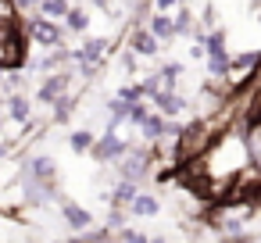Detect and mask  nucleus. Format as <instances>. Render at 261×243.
<instances>
[{"label":"nucleus","mask_w":261,"mask_h":243,"mask_svg":"<svg viewBox=\"0 0 261 243\" xmlns=\"http://www.w3.org/2000/svg\"><path fill=\"white\" fill-rule=\"evenodd\" d=\"M29 36H33L40 47H58V43H61V29H58L50 18H33V22H29Z\"/></svg>","instance_id":"obj_1"},{"label":"nucleus","mask_w":261,"mask_h":243,"mask_svg":"<svg viewBox=\"0 0 261 243\" xmlns=\"http://www.w3.org/2000/svg\"><path fill=\"white\" fill-rule=\"evenodd\" d=\"M90 150H93V161H111V157H122V154H125V143H122V140L115 136V129H111V132H104Z\"/></svg>","instance_id":"obj_2"},{"label":"nucleus","mask_w":261,"mask_h":243,"mask_svg":"<svg viewBox=\"0 0 261 243\" xmlns=\"http://www.w3.org/2000/svg\"><path fill=\"white\" fill-rule=\"evenodd\" d=\"M150 100L158 104V111H161L165 118H172V115H179V111L186 107V100H182V97H179L175 90H158V93H154Z\"/></svg>","instance_id":"obj_3"},{"label":"nucleus","mask_w":261,"mask_h":243,"mask_svg":"<svg viewBox=\"0 0 261 243\" xmlns=\"http://www.w3.org/2000/svg\"><path fill=\"white\" fill-rule=\"evenodd\" d=\"M129 47H133V54H140V58H154V54L161 50V47H158V36H154L150 29H136Z\"/></svg>","instance_id":"obj_4"},{"label":"nucleus","mask_w":261,"mask_h":243,"mask_svg":"<svg viewBox=\"0 0 261 243\" xmlns=\"http://www.w3.org/2000/svg\"><path fill=\"white\" fill-rule=\"evenodd\" d=\"M65 90H68V75H65V72H61V75H50V79H47V83H43V86H40V93H36V97H40V100H47V104H50V100H58V97H61V93H65Z\"/></svg>","instance_id":"obj_5"},{"label":"nucleus","mask_w":261,"mask_h":243,"mask_svg":"<svg viewBox=\"0 0 261 243\" xmlns=\"http://www.w3.org/2000/svg\"><path fill=\"white\" fill-rule=\"evenodd\" d=\"M147 168H150V165H147V154H129V157L122 161V175H125V179H140Z\"/></svg>","instance_id":"obj_6"},{"label":"nucleus","mask_w":261,"mask_h":243,"mask_svg":"<svg viewBox=\"0 0 261 243\" xmlns=\"http://www.w3.org/2000/svg\"><path fill=\"white\" fill-rule=\"evenodd\" d=\"M61 211H65V222H68L72 229H86V225H90V211H83L79 204H68V200H65Z\"/></svg>","instance_id":"obj_7"},{"label":"nucleus","mask_w":261,"mask_h":243,"mask_svg":"<svg viewBox=\"0 0 261 243\" xmlns=\"http://www.w3.org/2000/svg\"><path fill=\"white\" fill-rule=\"evenodd\" d=\"M150 33H154L158 40H172V36H175L172 15H154V18H150Z\"/></svg>","instance_id":"obj_8"},{"label":"nucleus","mask_w":261,"mask_h":243,"mask_svg":"<svg viewBox=\"0 0 261 243\" xmlns=\"http://www.w3.org/2000/svg\"><path fill=\"white\" fill-rule=\"evenodd\" d=\"M104 50H108V40H100V36H97V40H86V43H83V50H79L75 58H83V61H97V58H104Z\"/></svg>","instance_id":"obj_9"},{"label":"nucleus","mask_w":261,"mask_h":243,"mask_svg":"<svg viewBox=\"0 0 261 243\" xmlns=\"http://www.w3.org/2000/svg\"><path fill=\"white\" fill-rule=\"evenodd\" d=\"M140 129H143L147 140H161V136H165V115H147Z\"/></svg>","instance_id":"obj_10"},{"label":"nucleus","mask_w":261,"mask_h":243,"mask_svg":"<svg viewBox=\"0 0 261 243\" xmlns=\"http://www.w3.org/2000/svg\"><path fill=\"white\" fill-rule=\"evenodd\" d=\"M133 211L143 214V218H147V214H158V200L147 197V193H136V197H133Z\"/></svg>","instance_id":"obj_11"},{"label":"nucleus","mask_w":261,"mask_h":243,"mask_svg":"<svg viewBox=\"0 0 261 243\" xmlns=\"http://www.w3.org/2000/svg\"><path fill=\"white\" fill-rule=\"evenodd\" d=\"M179 75H182V65H175V61H172V65H165V68H161V79H158V83H161V90H172Z\"/></svg>","instance_id":"obj_12"},{"label":"nucleus","mask_w":261,"mask_h":243,"mask_svg":"<svg viewBox=\"0 0 261 243\" xmlns=\"http://www.w3.org/2000/svg\"><path fill=\"white\" fill-rule=\"evenodd\" d=\"M108 111H111V129H115L118 122H125V118H129V100H122V97H118V100H111V104H108Z\"/></svg>","instance_id":"obj_13"},{"label":"nucleus","mask_w":261,"mask_h":243,"mask_svg":"<svg viewBox=\"0 0 261 243\" xmlns=\"http://www.w3.org/2000/svg\"><path fill=\"white\" fill-rule=\"evenodd\" d=\"M65 18H68V29H75V33H83V29L90 25V18H86V11H83V8H68V15H65Z\"/></svg>","instance_id":"obj_14"},{"label":"nucleus","mask_w":261,"mask_h":243,"mask_svg":"<svg viewBox=\"0 0 261 243\" xmlns=\"http://www.w3.org/2000/svg\"><path fill=\"white\" fill-rule=\"evenodd\" d=\"M40 8L47 18H61V15H68V0H43Z\"/></svg>","instance_id":"obj_15"},{"label":"nucleus","mask_w":261,"mask_h":243,"mask_svg":"<svg viewBox=\"0 0 261 243\" xmlns=\"http://www.w3.org/2000/svg\"><path fill=\"white\" fill-rule=\"evenodd\" d=\"M172 25H175V36H186V33L193 29V15H190V11H179V15L172 18Z\"/></svg>","instance_id":"obj_16"},{"label":"nucleus","mask_w":261,"mask_h":243,"mask_svg":"<svg viewBox=\"0 0 261 243\" xmlns=\"http://www.w3.org/2000/svg\"><path fill=\"white\" fill-rule=\"evenodd\" d=\"M8 104H11V118H18V122L29 118V100H25V97H11Z\"/></svg>","instance_id":"obj_17"},{"label":"nucleus","mask_w":261,"mask_h":243,"mask_svg":"<svg viewBox=\"0 0 261 243\" xmlns=\"http://www.w3.org/2000/svg\"><path fill=\"white\" fill-rule=\"evenodd\" d=\"M133 197H136V186H133V179H125V182L115 190V204H133Z\"/></svg>","instance_id":"obj_18"},{"label":"nucleus","mask_w":261,"mask_h":243,"mask_svg":"<svg viewBox=\"0 0 261 243\" xmlns=\"http://www.w3.org/2000/svg\"><path fill=\"white\" fill-rule=\"evenodd\" d=\"M207 72H211V75H225V72H229V58H225V54L207 58Z\"/></svg>","instance_id":"obj_19"},{"label":"nucleus","mask_w":261,"mask_h":243,"mask_svg":"<svg viewBox=\"0 0 261 243\" xmlns=\"http://www.w3.org/2000/svg\"><path fill=\"white\" fill-rule=\"evenodd\" d=\"M68 115H72V100H68V97L61 93V97L54 100V118H58V122H65Z\"/></svg>","instance_id":"obj_20"},{"label":"nucleus","mask_w":261,"mask_h":243,"mask_svg":"<svg viewBox=\"0 0 261 243\" xmlns=\"http://www.w3.org/2000/svg\"><path fill=\"white\" fill-rule=\"evenodd\" d=\"M150 111H147V104L143 100H133L129 104V122H136V125H143V118H147Z\"/></svg>","instance_id":"obj_21"},{"label":"nucleus","mask_w":261,"mask_h":243,"mask_svg":"<svg viewBox=\"0 0 261 243\" xmlns=\"http://www.w3.org/2000/svg\"><path fill=\"white\" fill-rule=\"evenodd\" d=\"M72 147H75V150H90V147H93V132H86V129L72 132Z\"/></svg>","instance_id":"obj_22"},{"label":"nucleus","mask_w":261,"mask_h":243,"mask_svg":"<svg viewBox=\"0 0 261 243\" xmlns=\"http://www.w3.org/2000/svg\"><path fill=\"white\" fill-rule=\"evenodd\" d=\"M33 175H40V179H50V175H54V165H50L47 157H36V161H33Z\"/></svg>","instance_id":"obj_23"},{"label":"nucleus","mask_w":261,"mask_h":243,"mask_svg":"<svg viewBox=\"0 0 261 243\" xmlns=\"http://www.w3.org/2000/svg\"><path fill=\"white\" fill-rule=\"evenodd\" d=\"M118 97H122V100H129V104H133V100H143V86H122V93H118Z\"/></svg>","instance_id":"obj_24"},{"label":"nucleus","mask_w":261,"mask_h":243,"mask_svg":"<svg viewBox=\"0 0 261 243\" xmlns=\"http://www.w3.org/2000/svg\"><path fill=\"white\" fill-rule=\"evenodd\" d=\"M200 22H204L207 29H211V25L218 22V15H215V8H211V4H204V11H200Z\"/></svg>","instance_id":"obj_25"},{"label":"nucleus","mask_w":261,"mask_h":243,"mask_svg":"<svg viewBox=\"0 0 261 243\" xmlns=\"http://www.w3.org/2000/svg\"><path fill=\"white\" fill-rule=\"evenodd\" d=\"M122 68L133 72V68H136V54H122Z\"/></svg>","instance_id":"obj_26"},{"label":"nucleus","mask_w":261,"mask_h":243,"mask_svg":"<svg viewBox=\"0 0 261 243\" xmlns=\"http://www.w3.org/2000/svg\"><path fill=\"white\" fill-rule=\"evenodd\" d=\"M122 239H129V243H150V239H143L140 232H122Z\"/></svg>","instance_id":"obj_27"},{"label":"nucleus","mask_w":261,"mask_h":243,"mask_svg":"<svg viewBox=\"0 0 261 243\" xmlns=\"http://www.w3.org/2000/svg\"><path fill=\"white\" fill-rule=\"evenodd\" d=\"M154 4H158L161 11H168V8H175V4H182V0H154Z\"/></svg>","instance_id":"obj_28"},{"label":"nucleus","mask_w":261,"mask_h":243,"mask_svg":"<svg viewBox=\"0 0 261 243\" xmlns=\"http://www.w3.org/2000/svg\"><path fill=\"white\" fill-rule=\"evenodd\" d=\"M43 0H18V8H40Z\"/></svg>","instance_id":"obj_29"},{"label":"nucleus","mask_w":261,"mask_h":243,"mask_svg":"<svg viewBox=\"0 0 261 243\" xmlns=\"http://www.w3.org/2000/svg\"><path fill=\"white\" fill-rule=\"evenodd\" d=\"M90 4H97V8H108V0H90Z\"/></svg>","instance_id":"obj_30"},{"label":"nucleus","mask_w":261,"mask_h":243,"mask_svg":"<svg viewBox=\"0 0 261 243\" xmlns=\"http://www.w3.org/2000/svg\"><path fill=\"white\" fill-rule=\"evenodd\" d=\"M0 154H4V147H0Z\"/></svg>","instance_id":"obj_31"},{"label":"nucleus","mask_w":261,"mask_h":243,"mask_svg":"<svg viewBox=\"0 0 261 243\" xmlns=\"http://www.w3.org/2000/svg\"><path fill=\"white\" fill-rule=\"evenodd\" d=\"M0 72H4V68H0Z\"/></svg>","instance_id":"obj_32"}]
</instances>
